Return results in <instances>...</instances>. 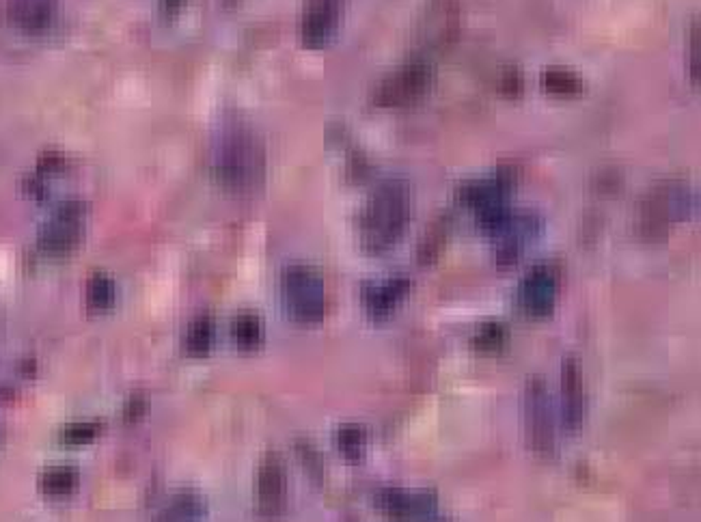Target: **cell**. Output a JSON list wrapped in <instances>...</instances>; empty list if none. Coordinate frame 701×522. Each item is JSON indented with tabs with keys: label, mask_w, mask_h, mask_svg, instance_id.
Segmentation results:
<instances>
[{
	"label": "cell",
	"mask_w": 701,
	"mask_h": 522,
	"mask_svg": "<svg viewBox=\"0 0 701 522\" xmlns=\"http://www.w3.org/2000/svg\"><path fill=\"white\" fill-rule=\"evenodd\" d=\"M57 11V0H7L3 14L18 31L43 32L52 26Z\"/></svg>",
	"instance_id": "13"
},
{
	"label": "cell",
	"mask_w": 701,
	"mask_h": 522,
	"mask_svg": "<svg viewBox=\"0 0 701 522\" xmlns=\"http://www.w3.org/2000/svg\"><path fill=\"white\" fill-rule=\"evenodd\" d=\"M436 497L432 492L382 490L378 494V509L393 522L417 520L432 512Z\"/></svg>",
	"instance_id": "14"
},
{
	"label": "cell",
	"mask_w": 701,
	"mask_h": 522,
	"mask_svg": "<svg viewBox=\"0 0 701 522\" xmlns=\"http://www.w3.org/2000/svg\"><path fill=\"white\" fill-rule=\"evenodd\" d=\"M97 432H100V428H97L95 423L78 421V423H69V426L63 429L61 438L63 443L67 445H86L97 436Z\"/></svg>",
	"instance_id": "23"
},
{
	"label": "cell",
	"mask_w": 701,
	"mask_h": 522,
	"mask_svg": "<svg viewBox=\"0 0 701 522\" xmlns=\"http://www.w3.org/2000/svg\"><path fill=\"white\" fill-rule=\"evenodd\" d=\"M257 509L265 520H279L287 509V472L279 454H265L259 462Z\"/></svg>",
	"instance_id": "8"
},
{
	"label": "cell",
	"mask_w": 701,
	"mask_h": 522,
	"mask_svg": "<svg viewBox=\"0 0 701 522\" xmlns=\"http://www.w3.org/2000/svg\"><path fill=\"white\" fill-rule=\"evenodd\" d=\"M211 171L216 182L233 194H251L262 186L265 154L247 123L229 122L220 128L211 147Z\"/></svg>",
	"instance_id": "1"
},
{
	"label": "cell",
	"mask_w": 701,
	"mask_h": 522,
	"mask_svg": "<svg viewBox=\"0 0 701 522\" xmlns=\"http://www.w3.org/2000/svg\"><path fill=\"white\" fill-rule=\"evenodd\" d=\"M693 80L699 83V29H693Z\"/></svg>",
	"instance_id": "25"
},
{
	"label": "cell",
	"mask_w": 701,
	"mask_h": 522,
	"mask_svg": "<svg viewBox=\"0 0 701 522\" xmlns=\"http://www.w3.org/2000/svg\"><path fill=\"white\" fill-rule=\"evenodd\" d=\"M412 197L409 184L389 179L373 190L358 216V240L369 255H384L398 247L410 222Z\"/></svg>",
	"instance_id": "2"
},
{
	"label": "cell",
	"mask_w": 701,
	"mask_h": 522,
	"mask_svg": "<svg viewBox=\"0 0 701 522\" xmlns=\"http://www.w3.org/2000/svg\"><path fill=\"white\" fill-rule=\"evenodd\" d=\"M559 281L555 270L548 266L531 270L518 287V307L526 318L544 320L553 315L557 304Z\"/></svg>",
	"instance_id": "9"
},
{
	"label": "cell",
	"mask_w": 701,
	"mask_h": 522,
	"mask_svg": "<svg viewBox=\"0 0 701 522\" xmlns=\"http://www.w3.org/2000/svg\"><path fill=\"white\" fill-rule=\"evenodd\" d=\"M562 415L565 428L576 432L585 423L587 395L583 374L574 358H565L562 369Z\"/></svg>",
	"instance_id": "12"
},
{
	"label": "cell",
	"mask_w": 701,
	"mask_h": 522,
	"mask_svg": "<svg viewBox=\"0 0 701 522\" xmlns=\"http://www.w3.org/2000/svg\"><path fill=\"white\" fill-rule=\"evenodd\" d=\"M281 296L285 311L298 324H319L326 318V287L318 272L307 266H292L283 272Z\"/></svg>",
	"instance_id": "3"
},
{
	"label": "cell",
	"mask_w": 701,
	"mask_h": 522,
	"mask_svg": "<svg viewBox=\"0 0 701 522\" xmlns=\"http://www.w3.org/2000/svg\"><path fill=\"white\" fill-rule=\"evenodd\" d=\"M78 486V472L72 466H52L41 475L40 488L43 494L54 499H61L72 494Z\"/></svg>",
	"instance_id": "18"
},
{
	"label": "cell",
	"mask_w": 701,
	"mask_h": 522,
	"mask_svg": "<svg viewBox=\"0 0 701 522\" xmlns=\"http://www.w3.org/2000/svg\"><path fill=\"white\" fill-rule=\"evenodd\" d=\"M337 447L347 462L363 460L367 451V432L363 426L356 423H347L337 432Z\"/></svg>",
	"instance_id": "20"
},
{
	"label": "cell",
	"mask_w": 701,
	"mask_h": 522,
	"mask_svg": "<svg viewBox=\"0 0 701 522\" xmlns=\"http://www.w3.org/2000/svg\"><path fill=\"white\" fill-rule=\"evenodd\" d=\"M166 9H177L179 4H182V0H165Z\"/></svg>",
	"instance_id": "26"
},
{
	"label": "cell",
	"mask_w": 701,
	"mask_h": 522,
	"mask_svg": "<svg viewBox=\"0 0 701 522\" xmlns=\"http://www.w3.org/2000/svg\"><path fill=\"white\" fill-rule=\"evenodd\" d=\"M83 233V205L65 203L54 214V219L40 231L41 251L50 255H65L74 251Z\"/></svg>",
	"instance_id": "11"
},
{
	"label": "cell",
	"mask_w": 701,
	"mask_h": 522,
	"mask_svg": "<svg viewBox=\"0 0 701 522\" xmlns=\"http://www.w3.org/2000/svg\"><path fill=\"white\" fill-rule=\"evenodd\" d=\"M695 205L691 188L682 182L662 184L650 194L641 210V231L654 240L667 236L676 222L688 219Z\"/></svg>",
	"instance_id": "5"
},
{
	"label": "cell",
	"mask_w": 701,
	"mask_h": 522,
	"mask_svg": "<svg viewBox=\"0 0 701 522\" xmlns=\"http://www.w3.org/2000/svg\"><path fill=\"white\" fill-rule=\"evenodd\" d=\"M542 86L555 95H576L583 91V83L574 74L563 72V69H551L542 76Z\"/></svg>",
	"instance_id": "22"
},
{
	"label": "cell",
	"mask_w": 701,
	"mask_h": 522,
	"mask_svg": "<svg viewBox=\"0 0 701 522\" xmlns=\"http://www.w3.org/2000/svg\"><path fill=\"white\" fill-rule=\"evenodd\" d=\"M233 344L242 350H257L264 341L262 320L255 313H242L231 322Z\"/></svg>",
	"instance_id": "17"
},
{
	"label": "cell",
	"mask_w": 701,
	"mask_h": 522,
	"mask_svg": "<svg viewBox=\"0 0 701 522\" xmlns=\"http://www.w3.org/2000/svg\"><path fill=\"white\" fill-rule=\"evenodd\" d=\"M525 434L529 449L537 455L555 454V423H553L551 395L540 378H531L523 400Z\"/></svg>",
	"instance_id": "6"
},
{
	"label": "cell",
	"mask_w": 701,
	"mask_h": 522,
	"mask_svg": "<svg viewBox=\"0 0 701 522\" xmlns=\"http://www.w3.org/2000/svg\"><path fill=\"white\" fill-rule=\"evenodd\" d=\"M460 31V7L455 0H429L417 22V37L427 50L447 48Z\"/></svg>",
	"instance_id": "7"
},
{
	"label": "cell",
	"mask_w": 701,
	"mask_h": 522,
	"mask_svg": "<svg viewBox=\"0 0 701 522\" xmlns=\"http://www.w3.org/2000/svg\"><path fill=\"white\" fill-rule=\"evenodd\" d=\"M341 18H344V0H307L301 18L304 46H326L339 31Z\"/></svg>",
	"instance_id": "10"
},
{
	"label": "cell",
	"mask_w": 701,
	"mask_h": 522,
	"mask_svg": "<svg viewBox=\"0 0 701 522\" xmlns=\"http://www.w3.org/2000/svg\"><path fill=\"white\" fill-rule=\"evenodd\" d=\"M434 85V69L423 57L401 63L387 78L380 80L373 102L382 108H406L419 104Z\"/></svg>",
	"instance_id": "4"
},
{
	"label": "cell",
	"mask_w": 701,
	"mask_h": 522,
	"mask_svg": "<svg viewBox=\"0 0 701 522\" xmlns=\"http://www.w3.org/2000/svg\"><path fill=\"white\" fill-rule=\"evenodd\" d=\"M205 514V503L199 494L179 492L162 509L156 522H199Z\"/></svg>",
	"instance_id": "16"
},
{
	"label": "cell",
	"mask_w": 701,
	"mask_h": 522,
	"mask_svg": "<svg viewBox=\"0 0 701 522\" xmlns=\"http://www.w3.org/2000/svg\"><path fill=\"white\" fill-rule=\"evenodd\" d=\"M214 346V322L210 318H199L188 326L186 337H184V347L190 356L210 355Z\"/></svg>",
	"instance_id": "19"
},
{
	"label": "cell",
	"mask_w": 701,
	"mask_h": 522,
	"mask_svg": "<svg viewBox=\"0 0 701 522\" xmlns=\"http://www.w3.org/2000/svg\"><path fill=\"white\" fill-rule=\"evenodd\" d=\"M117 301V287L112 279L104 274H95L89 279L86 285V307L91 311H106Z\"/></svg>",
	"instance_id": "21"
},
{
	"label": "cell",
	"mask_w": 701,
	"mask_h": 522,
	"mask_svg": "<svg viewBox=\"0 0 701 522\" xmlns=\"http://www.w3.org/2000/svg\"><path fill=\"white\" fill-rule=\"evenodd\" d=\"M503 337H505V333H503L501 326L490 324V326H486V328L481 330L480 337H477V341H480L481 347H488V350H492V347L501 346Z\"/></svg>",
	"instance_id": "24"
},
{
	"label": "cell",
	"mask_w": 701,
	"mask_h": 522,
	"mask_svg": "<svg viewBox=\"0 0 701 522\" xmlns=\"http://www.w3.org/2000/svg\"><path fill=\"white\" fill-rule=\"evenodd\" d=\"M409 292L410 281L391 279L380 283V285L367 287L365 293H363V304H365V311L372 320H387L404 302Z\"/></svg>",
	"instance_id": "15"
}]
</instances>
